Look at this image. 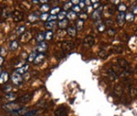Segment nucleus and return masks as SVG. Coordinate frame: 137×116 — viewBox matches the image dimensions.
Listing matches in <instances>:
<instances>
[{
  "label": "nucleus",
  "mask_w": 137,
  "mask_h": 116,
  "mask_svg": "<svg viewBox=\"0 0 137 116\" xmlns=\"http://www.w3.org/2000/svg\"><path fill=\"white\" fill-rule=\"evenodd\" d=\"M12 18L15 22H20L24 18V14L20 10H14L12 13Z\"/></svg>",
  "instance_id": "20e7f679"
},
{
  "label": "nucleus",
  "mask_w": 137,
  "mask_h": 116,
  "mask_svg": "<svg viewBox=\"0 0 137 116\" xmlns=\"http://www.w3.org/2000/svg\"><path fill=\"white\" fill-rule=\"evenodd\" d=\"M105 29H106V25H105L104 23H101L98 26V30L100 31V32H103Z\"/></svg>",
  "instance_id": "a19ab883"
},
{
  "label": "nucleus",
  "mask_w": 137,
  "mask_h": 116,
  "mask_svg": "<svg viewBox=\"0 0 137 116\" xmlns=\"http://www.w3.org/2000/svg\"><path fill=\"white\" fill-rule=\"evenodd\" d=\"M79 18H81V19L82 20H85L88 18V15L86 12H83V13H80V15H79Z\"/></svg>",
  "instance_id": "c03bdc74"
},
{
  "label": "nucleus",
  "mask_w": 137,
  "mask_h": 116,
  "mask_svg": "<svg viewBox=\"0 0 137 116\" xmlns=\"http://www.w3.org/2000/svg\"><path fill=\"white\" fill-rule=\"evenodd\" d=\"M4 57L3 56H0V67H1V65H2L3 63H4Z\"/></svg>",
  "instance_id": "8fccbe9b"
},
{
  "label": "nucleus",
  "mask_w": 137,
  "mask_h": 116,
  "mask_svg": "<svg viewBox=\"0 0 137 116\" xmlns=\"http://www.w3.org/2000/svg\"><path fill=\"white\" fill-rule=\"evenodd\" d=\"M53 37V33L52 31H48L47 33H45V40H51Z\"/></svg>",
  "instance_id": "473e14b6"
},
{
  "label": "nucleus",
  "mask_w": 137,
  "mask_h": 116,
  "mask_svg": "<svg viewBox=\"0 0 137 116\" xmlns=\"http://www.w3.org/2000/svg\"><path fill=\"white\" fill-rule=\"evenodd\" d=\"M81 10V8L79 7V5H74L71 8V11H73V12H75V13H80V11Z\"/></svg>",
  "instance_id": "ea45409f"
},
{
  "label": "nucleus",
  "mask_w": 137,
  "mask_h": 116,
  "mask_svg": "<svg viewBox=\"0 0 137 116\" xmlns=\"http://www.w3.org/2000/svg\"><path fill=\"white\" fill-rule=\"evenodd\" d=\"M91 3H92L91 7H92V8H93L94 10H96V9H98L101 7V3L99 2V1H91Z\"/></svg>",
  "instance_id": "2f4dec72"
},
{
  "label": "nucleus",
  "mask_w": 137,
  "mask_h": 116,
  "mask_svg": "<svg viewBox=\"0 0 137 116\" xmlns=\"http://www.w3.org/2000/svg\"><path fill=\"white\" fill-rule=\"evenodd\" d=\"M60 12V8L59 7H55L54 8H52L50 10V15L57 16V14H59Z\"/></svg>",
  "instance_id": "c756f323"
},
{
  "label": "nucleus",
  "mask_w": 137,
  "mask_h": 116,
  "mask_svg": "<svg viewBox=\"0 0 137 116\" xmlns=\"http://www.w3.org/2000/svg\"><path fill=\"white\" fill-rule=\"evenodd\" d=\"M2 74V69H1V67H0V75Z\"/></svg>",
  "instance_id": "864d4df0"
},
{
  "label": "nucleus",
  "mask_w": 137,
  "mask_h": 116,
  "mask_svg": "<svg viewBox=\"0 0 137 116\" xmlns=\"http://www.w3.org/2000/svg\"><path fill=\"white\" fill-rule=\"evenodd\" d=\"M37 53L35 52V51H33V52H31L30 54L28 55V62H34V60H35L36 57H37Z\"/></svg>",
  "instance_id": "b1692460"
},
{
  "label": "nucleus",
  "mask_w": 137,
  "mask_h": 116,
  "mask_svg": "<svg viewBox=\"0 0 137 116\" xmlns=\"http://www.w3.org/2000/svg\"><path fill=\"white\" fill-rule=\"evenodd\" d=\"M9 48H10V50H12V51L18 49V40H13V41L11 42L10 45H9Z\"/></svg>",
  "instance_id": "4be33fe9"
},
{
  "label": "nucleus",
  "mask_w": 137,
  "mask_h": 116,
  "mask_svg": "<svg viewBox=\"0 0 137 116\" xmlns=\"http://www.w3.org/2000/svg\"><path fill=\"white\" fill-rule=\"evenodd\" d=\"M133 15H137V6H135L134 8H133Z\"/></svg>",
  "instance_id": "3c124183"
},
{
  "label": "nucleus",
  "mask_w": 137,
  "mask_h": 116,
  "mask_svg": "<svg viewBox=\"0 0 137 116\" xmlns=\"http://www.w3.org/2000/svg\"><path fill=\"white\" fill-rule=\"evenodd\" d=\"M108 74H109L110 79H111V81H113V80L117 79V74H116V72L114 71V70H108Z\"/></svg>",
  "instance_id": "a878e982"
},
{
  "label": "nucleus",
  "mask_w": 137,
  "mask_h": 116,
  "mask_svg": "<svg viewBox=\"0 0 137 116\" xmlns=\"http://www.w3.org/2000/svg\"><path fill=\"white\" fill-rule=\"evenodd\" d=\"M136 31H137V27H136Z\"/></svg>",
  "instance_id": "6e6d98bb"
},
{
  "label": "nucleus",
  "mask_w": 137,
  "mask_h": 116,
  "mask_svg": "<svg viewBox=\"0 0 137 116\" xmlns=\"http://www.w3.org/2000/svg\"><path fill=\"white\" fill-rule=\"evenodd\" d=\"M67 33L68 35H70V37H75L77 34V29L76 28H74V27H69L67 29Z\"/></svg>",
  "instance_id": "6ab92c4d"
},
{
  "label": "nucleus",
  "mask_w": 137,
  "mask_h": 116,
  "mask_svg": "<svg viewBox=\"0 0 137 116\" xmlns=\"http://www.w3.org/2000/svg\"><path fill=\"white\" fill-rule=\"evenodd\" d=\"M9 79V75L7 72H2V74L0 75V84L6 83Z\"/></svg>",
  "instance_id": "a211bd4d"
},
{
  "label": "nucleus",
  "mask_w": 137,
  "mask_h": 116,
  "mask_svg": "<svg viewBox=\"0 0 137 116\" xmlns=\"http://www.w3.org/2000/svg\"><path fill=\"white\" fill-rule=\"evenodd\" d=\"M28 68H29V65H28V64H26V65L22 66V67H19V68L17 69L16 72L18 73V74H20V75L26 74L27 71H28Z\"/></svg>",
  "instance_id": "9d476101"
},
{
  "label": "nucleus",
  "mask_w": 137,
  "mask_h": 116,
  "mask_svg": "<svg viewBox=\"0 0 137 116\" xmlns=\"http://www.w3.org/2000/svg\"><path fill=\"white\" fill-rule=\"evenodd\" d=\"M118 64H119L120 67L122 68V69H127L129 67L128 62H127L124 59H118Z\"/></svg>",
  "instance_id": "aec40b11"
},
{
  "label": "nucleus",
  "mask_w": 137,
  "mask_h": 116,
  "mask_svg": "<svg viewBox=\"0 0 137 116\" xmlns=\"http://www.w3.org/2000/svg\"><path fill=\"white\" fill-rule=\"evenodd\" d=\"M39 18H40V19H41L42 21H48V18H49V14L48 13H42Z\"/></svg>",
  "instance_id": "f704fd0d"
},
{
  "label": "nucleus",
  "mask_w": 137,
  "mask_h": 116,
  "mask_svg": "<svg viewBox=\"0 0 137 116\" xmlns=\"http://www.w3.org/2000/svg\"><path fill=\"white\" fill-rule=\"evenodd\" d=\"M44 59H45V54L44 53H39V54L37 55V57L34 60V63H35V65H39V64H40L43 61Z\"/></svg>",
  "instance_id": "f8f14e48"
},
{
  "label": "nucleus",
  "mask_w": 137,
  "mask_h": 116,
  "mask_svg": "<svg viewBox=\"0 0 137 116\" xmlns=\"http://www.w3.org/2000/svg\"><path fill=\"white\" fill-rule=\"evenodd\" d=\"M66 33H67V31L65 29H59V30L57 31V34H58V36L59 37H63L66 35Z\"/></svg>",
  "instance_id": "e433bc0d"
},
{
  "label": "nucleus",
  "mask_w": 137,
  "mask_h": 116,
  "mask_svg": "<svg viewBox=\"0 0 137 116\" xmlns=\"http://www.w3.org/2000/svg\"><path fill=\"white\" fill-rule=\"evenodd\" d=\"M124 22H125V14L123 12H121V13L118 15L117 17V24L118 26L122 27L123 26Z\"/></svg>",
  "instance_id": "1a4fd4ad"
},
{
  "label": "nucleus",
  "mask_w": 137,
  "mask_h": 116,
  "mask_svg": "<svg viewBox=\"0 0 137 116\" xmlns=\"http://www.w3.org/2000/svg\"><path fill=\"white\" fill-rule=\"evenodd\" d=\"M45 40V33L44 32H39L37 36H36V40L39 43H41V42L44 41Z\"/></svg>",
  "instance_id": "412c9836"
},
{
  "label": "nucleus",
  "mask_w": 137,
  "mask_h": 116,
  "mask_svg": "<svg viewBox=\"0 0 137 116\" xmlns=\"http://www.w3.org/2000/svg\"><path fill=\"white\" fill-rule=\"evenodd\" d=\"M108 34L110 37H113L116 34V30L113 28H110V29H108Z\"/></svg>",
  "instance_id": "79ce46f5"
},
{
  "label": "nucleus",
  "mask_w": 137,
  "mask_h": 116,
  "mask_svg": "<svg viewBox=\"0 0 137 116\" xmlns=\"http://www.w3.org/2000/svg\"><path fill=\"white\" fill-rule=\"evenodd\" d=\"M67 18L68 19H75V18H77V14L75 13V12H73V11H70V12H69V13H67Z\"/></svg>",
  "instance_id": "c85d7f7f"
},
{
  "label": "nucleus",
  "mask_w": 137,
  "mask_h": 116,
  "mask_svg": "<svg viewBox=\"0 0 137 116\" xmlns=\"http://www.w3.org/2000/svg\"><path fill=\"white\" fill-rule=\"evenodd\" d=\"M72 7H73V4H72L71 1H70V2H67L65 5L63 6V10H68V9H70L72 8Z\"/></svg>",
  "instance_id": "c9c22d12"
},
{
  "label": "nucleus",
  "mask_w": 137,
  "mask_h": 116,
  "mask_svg": "<svg viewBox=\"0 0 137 116\" xmlns=\"http://www.w3.org/2000/svg\"><path fill=\"white\" fill-rule=\"evenodd\" d=\"M94 37L92 36H87V37H85L82 40V45L84 48H91L94 45Z\"/></svg>",
  "instance_id": "f03ea898"
},
{
  "label": "nucleus",
  "mask_w": 137,
  "mask_h": 116,
  "mask_svg": "<svg viewBox=\"0 0 137 116\" xmlns=\"http://www.w3.org/2000/svg\"><path fill=\"white\" fill-rule=\"evenodd\" d=\"M75 28H76L77 30L81 31L82 30L83 27H84V20L81 19V18H79V19L76 20V23H75Z\"/></svg>",
  "instance_id": "4468645a"
},
{
  "label": "nucleus",
  "mask_w": 137,
  "mask_h": 116,
  "mask_svg": "<svg viewBox=\"0 0 137 116\" xmlns=\"http://www.w3.org/2000/svg\"><path fill=\"white\" fill-rule=\"evenodd\" d=\"M101 15H102V7H101L100 8L94 10V12H92V15H91V17H92V18H93V19L99 20V18H101Z\"/></svg>",
  "instance_id": "2eb2a0df"
},
{
  "label": "nucleus",
  "mask_w": 137,
  "mask_h": 116,
  "mask_svg": "<svg viewBox=\"0 0 137 116\" xmlns=\"http://www.w3.org/2000/svg\"><path fill=\"white\" fill-rule=\"evenodd\" d=\"M61 48L65 52H69L74 48V43L72 41H64L61 44Z\"/></svg>",
  "instance_id": "39448f33"
},
{
  "label": "nucleus",
  "mask_w": 137,
  "mask_h": 116,
  "mask_svg": "<svg viewBox=\"0 0 137 116\" xmlns=\"http://www.w3.org/2000/svg\"><path fill=\"white\" fill-rule=\"evenodd\" d=\"M67 16V13H66L65 11H60L59 14H58V19L59 20H63L65 19V17Z\"/></svg>",
  "instance_id": "7c9ffc66"
},
{
  "label": "nucleus",
  "mask_w": 137,
  "mask_h": 116,
  "mask_svg": "<svg viewBox=\"0 0 137 116\" xmlns=\"http://www.w3.org/2000/svg\"><path fill=\"white\" fill-rule=\"evenodd\" d=\"M1 49H2V48H1V47H0V52H1Z\"/></svg>",
  "instance_id": "5fc2aeb1"
},
{
  "label": "nucleus",
  "mask_w": 137,
  "mask_h": 116,
  "mask_svg": "<svg viewBox=\"0 0 137 116\" xmlns=\"http://www.w3.org/2000/svg\"><path fill=\"white\" fill-rule=\"evenodd\" d=\"M113 51H114L115 53H117V54H121V53H122V51H123V47L116 46L115 48H113Z\"/></svg>",
  "instance_id": "72a5a7b5"
},
{
  "label": "nucleus",
  "mask_w": 137,
  "mask_h": 116,
  "mask_svg": "<svg viewBox=\"0 0 137 116\" xmlns=\"http://www.w3.org/2000/svg\"><path fill=\"white\" fill-rule=\"evenodd\" d=\"M23 80L24 79H23L22 75L18 74L17 72H14L13 74L11 75V81H13V83L15 85H20L23 82Z\"/></svg>",
  "instance_id": "7ed1b4c3"
},
{
  "label": "nucleus",
  "mask_w": 137,
  "mask_h": 116,
  "mask_svg": "<svg viewBox=\"0 0 137 116\" xmlns=\"http://www.w3.org/2000/svg\"><path fill=\"white\" fill-rule=\"evenodd\" d=\"M85 4H86V2H85V1H80V3H79V7H81V9L84 8V7H85Z\"/></svg>",
  "instance_id": "de8ad7c7"
},
{
  "label": "nucleus",
  "mask_w": 137,
  "mask_h": 116,
  "mask_svg": "<svg viewBox=\"0 0 137 116\" xmlns=\"http://www.w3.org/2000/svg\"><path fill=\"white\" fill-rule=\"evenodd\" d=\"M111 3H113V5H120L121 3H120V1H111Z\"/></svg>",
  "instance_id": "603ef678"
},
{
  "label": "nucleus",
  "mask_w": 137,
  "mask_h": 116,
  "mask_svg": "<svg viewBox=\"0 0 137 116\" xmlns=\"http://www.w3.org/2000/svg\"><path fill=\"white\" fill-rule=\"evenodd\" d=\"M68 25H69V20L67 18H65L63 20H59L58 22V26H59V29H65V28H67Z\"/></svg>",
  "instance_id": "dca6fc26"
},
{
  "label": "nucleus",
  "mask_w": 137,
  "mask_h": 116,
  "mask_svg": "<svg viewBox=\"0 0 137 116\" xmlns=\"http://www.w3.org/2000/svg\"><path fill=\"white\" fill-rule=\"evenodd\" d=\"M17 97H18V95H17V93H15V92H9V93H7V94L5 95V99H6L7 101H8L9 102L15 101L16 99H17Z\"/></svg>",
  "instance_id": "9b49d317"
},
{
  "label": "nucleus",
  "mask_w": 137,
  "mask_h": 116,
  "mask_svg": "<svg viewBox=\"0 0 137 116\" xmlns=\"http://www.w3.org/2000/svg\"><path fill=\"white\" fill-rule=\"evenodd\" d=\"M3 90H4V92H6V93H9V92H11L10 91L12 90V86L7 85V86H6V87L3 89Z\"/></svg>",
  "instance_id": "a18cd8bd"
},
{
  "label": "nucleus",
  "mask_w": 137,
  "mask_h": 116,
  "mask_svg": "<svg viewBox=\"0 0 137 116\" xmlns=\"http://www.w3.org/2000/svg\"><path fill=\"white\" fill-rule=\"evenodd\" d=\"M46 29H52L56 27V21H50V22H46L45 24Z\"/></svg>",
  "instance_id": "5701e85b"
},
{
  "label": "nucleus",
  "mask_w": 137,
  "mask_h": 116,
  "mask_svg": "<svg viewBox=\"0 0 137 116\" xmlns=\"http://www.w3.org/2000/svg\"><path fill=\"white\" fill-rule=\"evenodd\" d=\"M2 108L3 110L7 111V112H17L23 109L21 104L18 102H16V101H11V102L5 103V104L2 105Z\"/></svg>",
  "instance_id": "f257e3e1"
},
{
  "label": "nucleus",
  "mask_w": 137,
  "mask_h": 116,
  "mask_svg": "<svg viewBox=\"0 0 137 116\" xmlns=\"http://www.w3.org/2000/svg\"><path fill=\"white\" fill-rule=\"evenodd\" d=\"M57 18H58V16H53V15H50V14H49V18H48V22L56 21Z\"/></svg>",
  "instance_id": "49530a36"
},
{
  "label": "nucleus",
  "mask_w": 137,
  "mask_h": 116,
  "mask_svg": "<svg viewBox=\"0 0 137 116\" xmlns=\"http://www.w3.org/2000/svg\"><path fill=\"white\" fill-rule=\"evenodd\" d=\"M134 20V15L133 13H127L125 14V21L133 22Z\"/></svg>",
  "instance_id": "393cba45"
},
{
  "label": "nucleus",
  "mask_w": 137,
  "mask_h": 116,
  "mask_svg": "<svg viewBox=\"0 0 137 116\" xmlns=\"http://www.w3.org/2000/svg\"><path fill=\"white\" fill-rule=\"evenodd\" d=\"M92 7H91V6H88V7H87V12H86V13H91V11L92 10Z\"/></svg>",
  "instance_id": "09e8293b"
},
{
  "label": "nucleus",
  "mask_w": 137,
  "mask_h": 116,
  "mask_svg": "<svg viewBox=\"0 0 137 116\" xmlns=\"http://www.w3.org/2000/svg\"><path fill=\"white\" fill-rule=\"evenodd\" d=\"M68 110L65 106H60L55 111V116H67Z\"/></svg>",
  "instance_id": "423d86ee"
},
{
  "label": "nucleus",
  "mask_w": 137,
  "mask_h": 116,
  "mask_svg": "<svg viewBox=\"0 0 137 116\" xmlns=\"http://www.w3.org/2000/svg\"><path fill=\"white\" fill-rule=\"evenodd\" d=\"M32 38V34H31L30 31H28V32H25L24 34H22L21 37H20V42L22 43H27L29 40Z\"/></svg>",
  "instance_id": "0eeeda50"
},
{
  "label": "nucleus",
  "mask_w": 137,
  "mask_h": 116,
  "mask_svg": "<svg viewBox=\"0 0 137 116\" xmlns=\"http://www.w3.org/2000/svg\"><path fill=\"white\" fill-rule=\"evenodd\" d=\"M114 92H115L117 95H119V96L122 94V89L121 88V86H119V85L116 86L115 89H114Z\"/></svg>",
  "instance_id": "58836bf2"
},
{
  "label": "nucleus",
  "mask_w": 137,
  "mask_h": 116,
  "mask_svg": "<svg viewBox=\"0 0 137 116\" xmlns=\"http://www.w3.org/2000/svg\"><path fill=\"white\" fill-rule=\"evenodd\" d=\"M26 27L25 26H22V27H19L18 29H17V31H16V33H17V35H22V34H24L25 32H26Z\"/></svg>",
  "instance_id": "cd10ccee"
},
{
  "label": "nucleus",
  "mask_w": 137,
  "mask_h": 116,
  "mask_svg": "<svg viewBox=\"0 0 137 116\" xmlns=\"http://www.w3.org/2000/svg\"><path fill=\"white\" fill-rule=\"evenodd\" d=\"M48 43L43 41V42H41V43L39 44V46H38V48H37V50L39 51V53H44L47 49H48Z\"/></svg>",
  "instance_id": "6e6552de"
},
{
  "label": "nucleus",
  "mask_w": 137,
  "mask_h": 116,
  "mask_svg": "<svg viewBox=\"0 0 137 116\" xmlns=\"http://www.w3.org/2000/svg\"><path fill=\"white\" fill-rule=\"evenodd\" d=\"M130 95L132 96V98H135V97H137V90L136 89H131Z\"/></svg>",
  "instance_id": "37998d69"
},
{
  "label": "nucleus",
  "mask_w": 137,
  "mask_h": 116,
  "mask_svg": "<svg viewBox=\"0 0 137 116\" xmlns=\"http://www.w3.org/2000/svg\"><path fill=\"white\" fill-rule=\"evenodd\" d=\"M40 10L43 12V13H47L48 10H49V5L48 4H42L40 6Z\"/></svg>",
  "instance_id": "bb28decb"
},
{
  "label": "nucleus",
  "mask_w": 137,
  "mask_h": 116,
  "mask_svg": "<svg viewBox=\"0 0 137 116\" xmlns=\"http://www.w3.org/2000/svg\"><path fill=\"white\" fill-rule=\"evenodd\" d=\"M126 9H127V7L124 4H120L119 6H118V10L120 11V13H121V12H123L124 13V11L126 10Z\"/></svg>",
  "instance_id": "4c0bfd02"
},
{
  "label": "nucleus",
  "mask_w": 137,
  "mask_h": 116,
  "mask_svg": "<svg viewBox=\"0 0 137 116\" xmlns=\"http://www.w3.org/2000/svg\"><path fill=\"white\" fill-rule=\"evenodd\" d=\"M31 98H32V94H30V93H26V94H24L23 96L20 97L19 101L21 103H26L30 101Z\"/></svg>",
  "instance_id": "ddd939ff"
},
{
  "label": "nucleus",
  "mask_w": 137,
  "mask_h": 116,
  "mask_svg": "<svg viewBox=\"0 0 137 116\" xmlns=\"http://www.w3.org/2000/svg\"><path fill=\"white\" fill-rule=\"evenodd\" d=\"M39 15H38L37 12H33V13H30L28 15V19L29 22H36L38 19H39Z\"/></svg>",
  "instance_id": "f3484780"
}]
</instances>
